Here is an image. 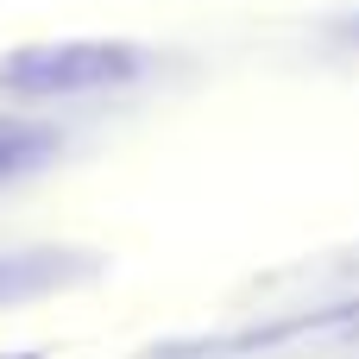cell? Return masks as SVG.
I'll list each match as a JSON object with an SVG mask.
<instances>
[{
  "label": "cell",
  "instance_id": "obj_3",
  "mask_svg": "<svg viewBox=\"0 0 359 359\" xmlns=\"http://www.w3.org/2000/svg\"><path fill=\"white\" fill-rule=\"evenodd\" d=\"M50 151H57V133H44V126H0V177H19V170H32Z\"/></svg>",
  "mask_w": 359,
  "mask_h": 359
},
{
  "label": "cell",
  "instance_id": "obj_1",
  "mask_svg": "<svg viewBox=\"0 0 359 359\" xmlns=\"http://www.w3.org/2000/svg\"><path fill=\"white\" fill-rule=\"evenodd\" d=\"M145 69L139 44L120 38H63V44H19L0 57V95L13 101H50V95H88L133 82Z\"/></svg>",
  "mask_w": 359,
  "mask_h": 359
},
{
  "label": "cell",
  "instance_id": "obj_2",
  "mask_svg": "<svg viewBox=\"0 0 359 359\" xmlns=\"http://www.w3.org/2000/svg\"><path fill=\"white\" fill-rule=\"evenodd\" d=\"M95 271L88 252H57V246H32V252H6L0 259V309L13 303H32V297H50V290H69Z\"/></svg>",
  "mask_w": 359,
  "mask_h": 359
}]
</instances>
